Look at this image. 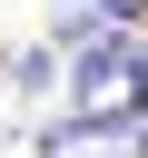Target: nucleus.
Returning a JSON list of instances; mask_svg holds the SVG:
<instances>
[{
    "label": "nucleus",
    "mask_w": 148,
    "mask_h": 158,
    "mask_svg": "<svg viewBox=\"0 0 148 158\" xmlns=\"http://www.w3.org/2000/svg\"><path fill=\"white\" fill-rule=\"evenodd\" d=\"M69 89H79V118H138L148 109V49L128 40V30H99L89 49H79V69H69Z\"/></svg>",
    "instance_id": "obj_1"
},
{
    "label": "nucleus",
    "mask_w": 148,
    "mask_h": 158,
    "mask_svg": "<svg viewBox=\"0 0 148 158\" xmlns=\"http://www.w3.org/2000/svg\"><path fill=\"white\" fill-rule=\"evenodd\" d=\"M39 158H138V148H128V128H118V118H69V128H49V138H39Z\"/></svg>",
    "instance_id": "obj_2"
},
{
    "label": "nucleus",
    "mask_w": 148,
    "mask_h": 158,
    "mask_svg": "<svg viewBox=\"0 0 148 158\" xmlns=\"http://www.w3.org/2000/svg\"><path fill=\"white\" fill-rule=\"evenodd\" d=\"M89 10H99V20H118V30H138V20H148V0H89Z\"/></svg>",
    "instance_id": "obj_3"
},
{
    "label": "nucleus",
    "mask_w": 148,
    "mask_h": 158,
    "mask_svg": "<svg viewBox=\"0 0 148 158\" xmlns=\"http://www.w3.org/2000/svg\"><path fill=\"white\" fill-rule=\"evenodd\" d=\"M138 158H148V138H138Z\"/></svg>",
    "instance_id": "obj_4"
}]
</instances>
